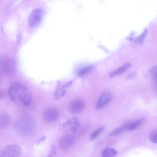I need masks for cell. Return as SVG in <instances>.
Returning <instances> with one entry per match:
<instances>
[{"instance_id":"16","label":"cell","mask_w":157,"mask_h":157,"mask_svg":"<svg viewBox=\"0 0 157 157\" xmlns=\"http://www.w3.org/2000/svg\"><path fill=\"white\" fill-rule=\"evenodd\" d=\"M10 121V116L7 114H3L0 116V126L1 128H4L8 126Z\"/></svg>"},{"instance_id":"14","label":"cell","mask_w":157,"mask_h":157,"mask_svg":"<svg viewBox=\"0 0 157 157\" xmlns=\"http://www.w3.org/2000/svg\"><path fill=\"white\" fill-rule=\"evenodd\" d=\"M116 149L107 147L103 149L101 152V157H114L117 153Z\"/></svg>"},{"instance_id":"6","label":"cell","mask_w":157,"mask_h":157,"mask_svg":"<svg viewBox=\"0 0 157 157\" xmlns=\"http://www.w3.org/2000/svg\"><path fill=\"white\" fill-rule=\"evenodd\" d=\"M80 124L79 119L76 117H74L63 123L61 128L62 130L64 132H74L77 131Z\"/></svg>"},{"instance_id":"26","label":"cell","mask_w":157,"mask_h":157,"mask_svg":"<svg viewBox=\"0 0 157 157\" xmlns=\"http://www.w3.org/2000/svg\"></svg>"},{"instance_id":"13","label":"cell","mask_w":157,"mask_h":157,"mask_svg":"<svg viewBox=\"0 0 157 157\" xmlns=\"http://www.w3.org/2000/svg\"><path fill=\"white\" fill-rule=\"evenodd\" d=\"M131 122H128L122 126L114 129L109 133L110 136H115L121 133L126 131H128V129Z\"/></svg>"},{"instance_id":"8","label":"cell","mask_w":157,"mask_h":157,"mask_svg":"<svg viewBox=\"0 0 157 157\" xmlns=\"http://www.w3.org/2000/svg\"><path fill=\"white\" fill-rule=\"evenodd\" d=\"M75 140V136L72 134H67L62 136L59 141V146L62 151L69 150L74 144Z\"/></svg>"},{"instance_id":"23","label":"cell","mask_w":157,"mask_h":157,"mask_svg":"<svg viewBox=\"0 0 157 157\" xmlns=\"http://www.w3.org/2000/svg\"><path fill=\"white\" fill-rule=\"evenodd\" d=\"M137 75V73L136 71L132 72L129 74L127 77V79H131L135 78Z\"/></svg>"},{"instance_id":"10","label":"cell","mask_w":157,"mask_h":157,"mask_svg":"<svg viewBox=\"0 0 157 157\" xmlns=\"http://www.w3.org/2000/svg\"><path fill=\"white\" fill-rule=\"evenodd\" d=\"M21 152V147L15 144L6 146L4 148L2 151L6 157H19Z\"/></svg>"},{"instance_id":"3","label":"cell","mask_w":157,"mask_h":157,"mask_svg":"<svg viewBox=\"0 0 157 157\" xmlns=\"http://www.w3.org/2000/svg\"><path fill=\"white\" fill-rule=\"evenodd\" d=\"M1 72L10 78L15 76L16 71L14 63L10 58L3 57L0 60Z\"/></svg>"},{"instance_id":"20","label":"cell","mask_w":157,"mask_h":157,"mask_svg":"<svg viewBox=\"0 0 157 157\" xmlns=\"http://www.w3.org/2000/svg\"><path fill=\"white\" fill-rule=\"evenodd\" d=\"M149 139L151 143L157 144V129L154 130L150 133Z\"/></svg>"},{"instance_id":"11","label":"cell","mask_w":157,"mask_h":157,"mask_svg":"<svg viewBox=\"0 0 157 157\" xmlns=\"http://www.w3.org/2000/svg\"><path fill=\"white\" fill-rule=\"evenodd\" d=\"M112 96L109 92H105L103 93L99 97L95 107L96 109H100L107 104L111 101Z\"/></svg>"},{"instance_id":"15","label":"cell","mask_w":157,"mask_h":157,"mask_svg":"<svg viewBox=\"0 0 157 157\" xmlns=\"http://www.w3.org/2000/svg\"><path fill=\"white\" fill-rule=\"evenodd\" d=\"M144 120L143 118L139 119L131 123L129 127L128 131L137 129L143 125L144 123Z\"/></svg>"},{"instance_id":"7","label":"cell","mask_w":157,"mask_h":157,"mask_svg":"<svg viewBox=\"0 0 157 157\" xmlns=\"http://www.w3.org/2000/svg\"><path fill=\"white\" fill-rule=\"evenodd\" d=\"M86 107V104L82 99L77 98L71 101L68 104L67 109L71 113H77L83 111Z\"/></svg>"},{"instance_id":"4","label":"cell","mask_w":157,"mask_h":157,"mask_svg":"<svg viewBox=\"0 0 157 157\" xmlns=\"http://www.w3.org/2000/svg\"><path fill=\"white\" fill-rule=\"evenodd\" d=\"M43 10L37 8L34 9L30 13L28 19L29 25L33 28L37 27L40 23L43 16Z\"/></svg>"},{"instance_id":"24","label":"cell","mask_w":157,"mask_h":157,"mask_svg":"<svg viewBox=\"0 0 157 157\" xmlns=\"http://www.w3.org/2000/svg\"><path fill=\"white\" fill-rule=\"evenodd\" d=\"M46 138V137L45 136H43L39 140H38L36 142V144H39L43 142L45 140Z\"/></svg>"},{"instance_id":"9","label":"cell","mask_w":157,"mask_h":157,"mask_svg":"<svg viewBox=\"0 0 157 157\" xmlns=\"http://www.w3.org/2000/svg\"><path fill=\"white\" fill-rule=\"evenodd\" d=\"M59 114V111L56 108L48 107L44 111L43 117L46 122L51 123L56 121L58 118Z\"/></svg>"},{"instance_id":"12","label":"cell","mask_w":157,"mask_h":157,"mask_svg":"<svg viewBox=\"0 0 157 157\" xmlns=\"http://www.w3.org/2000/svg\"><path fill=\"white\" fill-rule=\"evenodd\" d=\"M132 66L130 63H126L117 69L111 72L109 74V76L112 78L117 75H121L125 72Z\"/></svg>"},{"instance_id":"17","label":"cell","mask_w":157,"mask_h":157,"mask_svg":"<svg viewBox=\"0 0 157 157\" xmlns=\"http://www.w3.org/2000/svg\"><path fill=\"white\" fill-rule=\"evenodd\" d=\"M148 30L145 29L143 32L138 36L135 38H130V40L131 41L136 43H140L146 37L147 33Z\"/></svg>"},{"instance_id":"19","label":"cell","mask_w":157,"mask_h":157,"mask_svg":"<svg viewBox=\"0 0 157 157\" xmlns=\"http://www.w3.org/2000/svg\"><path fill=\"white\" fill-rule=\"evenodd\" d=\"M92 67L91 65L84 67L79 70L77 73V75L79 77H83L92 70Z\"/></svg>"},{"instance_id":"25","label":"cell","mask_w":157,"mask_h":157,"mask_svg":"<svg viewBox=\"0 0 157 157\" xmlns=\"http://www.w3.org/2000/svg\"><path fill=\"white\" fill-rule=\"evenodd\" d=\"M0 157H6L4 155L3 153H1L0 154Z\"/></svg>"},{"instance_id":"22","label":"cell","mask_w":157,"mask_h":157,"mask_svg":"<svg viewBox=\"0 0 157 157\" xmlns=\"http://www.w3.org/2000/svg\"><path fill=\"white\" fill-rule=\"evenodd\" d=\"M57 148L55 146L53 145L51 147L50 152L47 157H53L56 155Z\"/></svg>"},{"instance_id":"1","label":"cell","mask_w":157,"mask_h":157,"mask_svg":"<svg viewBox=\"0 0 157 157\" xmlns=\"http://www.w3.org/2000/svg\"><path fill=\"white\" fill-rule=\"evenodd\" d=\"M8 92L10 100L14 103L19 102L24 106L27 107L32 102L31 92L25 85L21 82H12L9 86Z\"/></svg>"},{"instance_id":"18","label":"cell","mask_w":157,"mask_h":157,"mask_svg":"<svg viewBox=\"0 0 157 157\" xmlns=\"http://www.w3.org/2000/svg\"><path fill=\"white\" fill-rule=\"evenodd\" d=\"M149 75L153 81L157 85V66H153L149 70Z\"/></svg>"},{"instance_id":"21","label":"cell","mask_w":157,"mask_h":157,"mask_svg":"<svg viewBox=\"0 0 157 157\" xmlns=\"http://www.w3.org/2000/svg\"><path fill=\"white\" fill-rule=\"evenodd\" d=\"M104 129V128L103 127H101L95 130L91 136L90 138L91 140H93L97 137L103 132Z\"/></svg>"},{"instance_id":"5","label":"cell","mask_w":157,"mask_h":157,"mask_svg":"<svg viewBox=\"0 0 157 157\" xmlns=\"http://www.w3.org/2000/svg\"><path fill=\"white\" fill-rule=\"evenodd\" d=\"M72 82V81H70L64 83L62 84L60 81H58L53 94L54 98L58 100L64 97L66 94L68 88L71 85Z\"/></svg>"},{"instance_id":"2","label":"cell","mask_w":157,"mask_h":157,"mask_svg":"<svg viewBox=\"0 0 157 157\" xmlns=\"http://www.w3.org/2000/svg\"><path fill=\"white\" fill-rule=\"evenodd\" d=\"M36 126L35 119L29 116H24L18 118L14 124L15 129L18 133L23 136L32 134Z\"/></svg>"}]
</instances>
